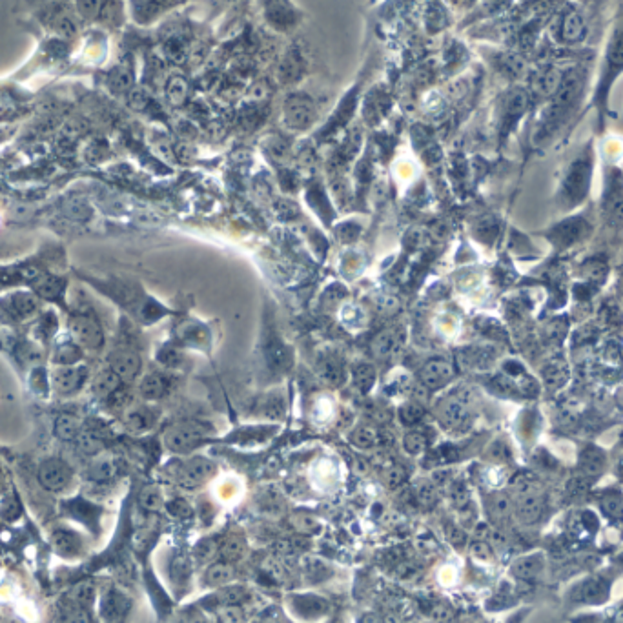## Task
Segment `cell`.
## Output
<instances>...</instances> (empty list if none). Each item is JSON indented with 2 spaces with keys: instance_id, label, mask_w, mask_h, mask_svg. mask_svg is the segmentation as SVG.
Wrapping results in <instances>:
<instances>
[{
  "instance_id": "obj_1",
  "label": "cell",
  "mask_w": 623,
  "mask_h": 623,
  "mask_svg": "<svg viewBox=\"0 0 623 623\" xmlns=\"http://www.w3.org/2000/svg\"><path fill=\"white\" fill-rule=\"evenodd\" d=\"M591 174H593V159L591 154H585L583 157H578L571 164L565 181L562 184V201L565 206H574L580 201L585 199L591 184Z\"/></svg>"
},
{
  "instance_id": "obj_2",
  "label": "cell",
  "mask_w": 623,
  "mask_h": 623,
  "mask_svg": "<svg viewBox=\"0 0 623 623\" xmlns=\"http://www.w3.org/2000/svg\"><path fill=\"white\" fill-rule=\"evenodd\" d=\"M70 330H72L73 338L81 345L82 348L88 350H99L104 345V332L103 327L92 314L81 312L70 319Z\"/></svg>"
},
{
  "instance_id": "obj_3",
  "label": "cell",
  "mask_w": 623,
  "mask_h": 623,
  "mask_svg": "<svg viewBox=\"0 0 623 623\" xmlns=\"http://www.w3.org/2000/svg\"><path fill=\"white\" fill-rule=\"evenodd\" d=\"M215 474V465L210 460L203 458V456H195L192 460H188L184 465H181L179 474H177V481L179 485L186 491H195L206 483V481Z\"/></svg>"
},
{
  "instance_id": "obj_4",
  "label": "cell",
  "mask_w": 623,
  "mask_h": 623,
  "mask_svg": "<svg viewBox=\"0 0 623 623\" xmlns=\"http://www.w3.org/2000/svg\"><path fill=\"white\" fill-rule=\"evenodd\" d=\"M208 434V429L199 423H183L172 429L164 434V443L172 452H186L194 445L199 443Z\"/></svg>"
},
{
  "instance_id": "obj_5",
  "label": "cell",
  "mask_w": 623,
  "mask_h": 623,
  "mask_svg": "<svg viewBox=\"0 0 623 623\" xmlns=\"http://www.w3.org/2000/svg\"><path fill=\"white\" fill-rule=\"evenodd\" d=\"M316 110L307 95H290L285 103V123L292 130H305L314 123Z\"/></svg>"
},
{
  "instance_id": "obj_6",
  "label": "cell",
  "mask_w": 623,
  "mask_h": 623,
  "mask_svg": "<svg viewBox=\"0 0 623 623\" xmlns=\"http://www.w3.org/2000/svg\"><path fill=\"white\" fill-rule=\"evenodd\" d=\"M73 478L72 469L62 460H46L39 467V481L46 491H64Z\"/></svg>"
},
{
  "instance_id": "obj_7",
  "label": "cell",
  "mask_w": 623,
  "mask_h": 623,
  "mask_svg": "<svg viewBox=\"0 0 623 623\" xmlns=\"http://www.w3.org/2000/svg\"><path fill=\"white\" fill-rule=\"evenodd\" d=\"M452 378H454V367H452L447 359L441 358L427 361V363L423 365V368H421V372H419L421 385L429 390L441 389V387H445Z\"/></svg>"
},
{
  "instance_id": "obj_8",
  "label": "cell",
  "mask_w": 623,
  "mask_h": 623,
  "mask_svg": "<svg viewBox=\"0 0 623 623\" xmlns=\"http://www.w3.org/2000/svg\"><path fill=\"white\" fill-rule=\"evenodd\" d=\"M440 421L449 430H465L470 423V412L461 398H449L440 405Z\"/></svg>"
},
{
  "instance_id": "obj_9",
  "label": "cell",
  "mask_w": 623,
  "mask_h": 623,
  "mask_svg": "<svg viewBox=\"0 0 623 623\" xmlns=\"http://www.w3.org/2000/svg\"><path fill=\"white\" fill-rule=\"evenodd\" d=\"M88 368L86 367H61L53 374V387L62 396H70L82 389L86 383Z\"/></svg>"
},
{
  "instance_id": "obj_10",
  "label": "cell",
  "mask_w": 623,
  "mask_h": 623,
  "mask_svg": "<svg viewBox=\"0 0 623 623\" xmlns=\"http://www.w3.org/2000/svg\"><path fill=\"white\" fill-rule=\"evenodd\" d=\"M110 368L117 374L121 381H133L141 372V358L132 350H121L110 358Z\"/></svg>"
},
{
  "instance_id": "obj_11",
  "label": "cell",
  "mask_w": 623,
  "mask_h": 623,
  "mask_svg": "<svg viewBox=\"0 0 623 623\" xmlns=\"http://www.w3.org/2000/svg\"><path fill=\"white\" fill-rule=\"evenodd\" d=\"M128 609H130L128 598L124 596V594L117 593V591H110V593L104 594L99 611H101V616H103L104 622L115 623L123 618L124 614L128 613Z\"/></svg>"
},
{
  "instance_id": "obj_12",
  "label": "cell",
  "mask_w": 623,
  "mask_h": 623,
  "mask_svg": "<svg viewBox=\"0 0 623 623\" xmlns=\"http://www.w3.org/2000/svg\"><path fill=\"white\" fill-rule=\"evenodd\" d=\"M121 385H123V381H121V378H119L117 374L113 372L112 368H106L103 372H99L97 378L93 379L92 389L97 398L108 399L112 398L113 394L121 389Z\"/></svg>"
},
{
  "instance_id": "obj_13",
  "label": "cell",
  "mask_w": 623,
  "mask_h": 623,
  "mask_svg": "<svg viewBox=\"0 0 623 623\" xmlns=\"http://www.w3.org/2000/svg\"><path fill=\"white\" fill-rule=\"evenodd\" d=\"M53 547L61 556H77L81 552V538L75 532L70 531H57L53 532Z\"/></svg>"
},
{
  "instance_id": "obj_14",
  "label": "cell",
  "mask_w": 623,
  "mask_h": 623,
  "mask_svg": "<svg viewBox=\"0 0 623 623\" xmlns=\"http://www.w3.org/2000/svg\"><path fill=\"white\" fill-rule=\"evenodd\" d=\"M53 432L59 440L62 441H75L81 434V425L79 419L72 414H61L55 418L53 423Z\"/></svg>"
},
{
  "instance_id": "obj_15",
  "label": "cell",
  "mask_w": 623,
  "mask_h": 623,
  "mask_svg": "<svg viewBox=\"0 0 623 623\" xmlns=\"http://www.w3.org/2000/svg\"><path fill=\"white\" fill-rule=\"evenodd\" d=\"M35 292L44 299H61L64 290H66V283L62 281L61 277L55 276H41L35 281Z\"/></svg>"
},
{
  "instance_id": "obj_16",
  "label": "cell",
  "mask_w": 623,
  "mask_h": 623,
  "mask_svg": "<svg viewBox=\"0 0 623 623\" xmlns=\"http://www.w3.org/2000/svg\"><path fill=\"white\" fill-rule=\"evenodd\" d=\"M82 359V350L77 343L64 341L57 345L55 352H53V363L59 367H75Z\"/></svg>"
},
{
  "instance_id": "obj_17",
  "label": "cell",
  "mask_w": 623,
  "mask_h": 623,
  "mask_svg": "<svg viewBox=\"0 0 623 623\" xmlns=\"http://www.w3.org/2000/svg\"><path fill=\"white\" fill-rule=\"evenodd\" d=\"M164 92H166V99H168V103L172 104V106H181V104L186 103V99H188L190 84L188 81L184 77H181V75H174V77H170L168 82H166Z\"/></svg>"
},
{
  "instance_id": "obj_18",
  "label": "cell",
  "mask_w": 623,
  "mask_h": 623,
  "mask_svg": "<svg viewBox=\"0 0 623 623\" xmlns=\"http://www.w3.org/2000/svg\"><path fill=\"white\" fill-rule=\"evenodd\" d=\"M234 578V567L228 562H217L206 569L205 583L210 587H223L232 582Z\"/></svg>"
},
{
  "instance_id": "obj_19",
  "label": "cell",
  "mask_w": 623,
  "mask_h": 623,
  "mask_svg": "<svg viewBox=\"0 0 623 623\" xmlns=\"http://www.w3.org/2000/svg\"><path fill=\"white\" fill-rule=\"evenodd\" d=\"M39 307V301H37L35 296L26 294V292H19V294H13L10 297V303H8V308H10L11 314H15L17 317H28L31 316L33 312Z\"/></svg>"
},
{
  "instance_id": "obj_20",
  "label": "cell",
  "mask_w": 623,
  "mask_h": 623,
  "mask_svg": "<svg viewBox=\"0 0 623 623\" xmlns=\"http://www.w3.org/2000/svg\"><path fill=\"white\" fill-rule=\"evenodd\" d=\"M166 389H168V383H166V379L161 374H148L141 381V396L144 399H150V401L163 398L164 394H166Z\"/></svg>"
},
{
  "instance_id": "obj_21",
  "label": "cell",
  "mask_w": 623,
  "mask_h": 623,
  "mask_svg": "<svg viewBox=\"0 0 623 623\" xmlns=\"http://www.w3.org/2000/svg\"><path fill=\"white\" fill-rule=\"evenodd\" d=\"M75 441H77V449L84 456H97L104 447L103 438L93 430H81V434Z\"/></svg>"
},
{
  "instance_id": "obj_22",
  "label": "cell",
  "mask_w": 623,
  "mask_h": 623,
  "mask_svg": "<svg viewBox=\"0 0 623 623\" xmlns=\"http://www.w3.org/2000/svg\"><path fill=\"white\" fill-rule=\"evenodd\" d=\"M396 345H398V341H396V336H394V332L387 330V332H381L378 338L374 339L372 350H374V354H376V358L387 359L394 354V350H396Z\"/></svg>"
},
{
  "instance_id": "obj_23",
  "label": "cell",
  "mask_w": 623,
  "mask_h": 623,
  "mask_svg": "<svg viewBox=\"0 0 623 623\" xmlns=\"http://www.w3.org/2000/svg\"><path fill=\"white\" fill-rule=\"evenodd\" d=\"M350 441H352L354 447L358 449H374L379 445V434L376 429H370V427H361L350 436Z\"/></svg>"
},
{
  "instance_id": "obj_24",
  "label": "cell",
  "mask_w": 623,
  "mask_h": 623,
  "mask_svg": "<svg viewBox=\"0 0 623 623\" xmlns=\"http://www.w3.org/2000/svg\"><path fill=\"white\" fill-rule=\"evenodd\" d=\"M376 383V370L372 365L361 363L354 370V385L358 387L361 392H368Z\"/></svg>"
},
{
  "instance_id": "obj_25",
  "label": "cell",
  "mask_w": 623,
  "mask_h": 623,
  "mask_svg": "<svg viewBox=\"0 0 623 623\" xmlns=\"http://www.w3.org/2000/svg\"><path fill=\"white\" fill-rule=\"evenodd\" d=\"M139 503H141V507L146 509V511L157 512L163 509L164 500L157 487H146V489H143L141 494H139Z\"/></svg>"
},
{
  "instance_id": "obj_26",
  "label": "cell",
  "mask_w": 623,
  "mask_h": 623,
  "mask_svg": "<svg viewBox=\"0 0 623 623\" xmlns=\"http://www.w3.org/2000/svg\"><path fill=\"white\" fill-rule=\"evenodd\" d=\"M512 571H514L516 576L529 580V578H534L538 572L542 571V560H540L538 556L521 558V560H518V562L514 563Z\"/></svg>"
},
{
  "instance_id": "obj_27",
  "label": "cell",
  "mask_w": 623,
  "mask_h": 623,
  "mask_svg": "<svg viewBox=\"0 0 623 623\" xmlns=\"http://www.w3.org/2000/svg\"><path fill=\"white\" fill-rule=\"evenodd\" d=\"M164 53L168 57L170 61L174 62H183L188 55V46H186V41L183 37H170L168 41L164 42Z\"/></svg>"
},
{
  "instance_id": "obj_28",
  "label": "cell",
  "mask_w": 623,
  "mask_h": 623,
  "mask_svg": "<svg viewBox=\"0 0 623 623\" xmlns=\"http://www.w3.org/2000/svg\"><path fill=\"white\" fill-rule=\"evenodd\" d=\"M246 598H248V593L241 585L221 589L219 594H217V600H219V603H223V607H226V605H241Z\"/></svg>"
},
{
  "instance_id": "obj_29",
  "label": "cell",
  "mask_w": 623,
  "mask_h": 623,
  "mask_svg": "<svg viewBox=\"0 0 623 623\" xmlns=\"http://www.w3.org/2000/svg\"><path fill=\"white\" fill-rule=\"evenodd\" d=\"M115 472H117V469H115V463H113V461L99 460V461H95L92 467H90V470H88V476L95 481H106V480H110V478H113Z\"/></svg>"
},
{
  "instance_id": "obj_30",
  "label": "cell",
  "mask_w": 623,
  "mask_h": 623,
  "mask_svg": "<svg viewBox=\"0 0 623 623\" xmlns=\"http://www.w3.org/2000/svg\"><path fill=\"white\" fill-rule=\"evenodd\" d=\"M110 84L115 92L123 93V92H130V88L133 84V75L130 72L128 68H117L115 72L112 73V77H110Z\"/></svg>"
},
{
  "instance_id": "obj_31",
  "label": "cell",
  "mask_w": 623,
  "mask_h": 623,
  "mask_svg": "<svg viewBox=\"0 0 623 623\" xmlns=\"http://www.w3.org/2000/svg\"><path fill=\"white\" fill-rule=\"evenodd\" d=\"M245 554V543L241 542L239 538H228L225 545L221 547V556L228 563L239 560Z\"/></svg>"
},
{
  "instance_id": "obj_32",
  "label": "cell",
  "mask_w": 623,
  "mask_h": 623,
  "mask_svg": "<svg viewBox=\"0 0 623 623\" xmlns=\"http://www.w3.org/2000/svg\"><path fill=\"white\" fill-rule=\"evenodd\" d=\"M152 421H154V419H152L150 412L144 409L132 410V412H128V416H126V425H128V429L135 430V432H139V430H146L150 425H152Z\"/></svg>"
},
{
  "instance_id": "obj_33",
  "label": "cell",
  "mask_w": 623,
  "mask_h": 623,
  "mask_svg": "<svg viewBox=\"0 0 623 623\" xmlns=\"http://www.w3.org/2000/svg\"><path fill=\"white\" fill-rule=\"evenodd\" d=\"M425 416V409L418 401H410V403L403 405L401 410H399V418L405 425H414L418 421H421Z\"/></svg>"
},
{
  "instance_id": "obj_34",
  "label": "cell",
  "mask_w": 623,
  "mask_h": 623,
  "mask_svg": "<svg viewBox=\"0 0 623 623\" xmlns=\"http://www.w3.org/2000/svg\"><path fill=\"white\" fill-rule=\"evenodd\" d=\"M607 214L613 215V219L623 223V188H613L611 199L607 201Z\"/></svg>"
},
{
  "instance_id": "obj_35",
  "label": "cell",
  "mask_w": 623,
  "mask_h": 623,
  "mask_svg": "<svg viewBox=\"0 0 623 623\" xmlns=\"http://www.w3.org/2000/svg\"><path fill=\"white\" fill-rule=\"evenodd\" d=\"M403 447L409 454H421L427 449V438L421 432H416V430L414 432H409V434L405 436Z\"/></svg>"
},
{
  "instance_id": "obj_36",
  "label": "cell",
  "mask_w": 623,
  "mask_h": 623,
  "mask_svg": "<svg viewBox=\"0 0 623 623\" xmlns=\"http://www.w3.org/2000/svg\"><path fill=\"white\" fill-rule=\"evenodd\" d=\"M150 103H152V97L144 92L143 88H133L132 92L128 93V104L135 112H144L150 106Z\"/></svg>"
},
{
  "instance_id": "obj_37",
  "label": "cell",
  "mask_w": 623,
  "mask_h": 623,
  "mask_svg": "<svg viewBox=\"0 0 623 623\" xmlns=\"http://www.w3.org/2000/svg\"><path fill=\"white\" fill-rule=\"evenodd\" d=\"M292 57H288L281 66V79L285 81H294V79L299 77V72H301V62H299V57L296 53H290Z\"/></svg>"
},
{
  "instance_id": "obj_38",
  "label": "cell",
  "mask_w": 623,
  "mask_h": 623,
  "mask_svg": "<svg viewBox=\"0 0 623 623\" xmlns=\"http://www.w3.org/2000/svg\"><path fill=\"white\" fill-rule=\"evenodd\" d=\"M416 496H418V501L425 507L436 505L438 501V492H436V487L430 485V483H419L418 489H416Z\"/></svg>"
},
{
  "instance_id": "obj_39",
  "label": "cell",
  "mask_w": 623,
  "mask_h": 623,
  "mask_svg": "<svg viewBox=\"0 0 623 623\" xmlns=\"http://www.w3.org/2000/svg\"><path fill=\"white\" fill-rule=\"evenodd\" d=\"M221 620H223V623H245V609L241 605H226V607L221 609Z\"/></svg>"
},
{
  "instance_id": "obj_40",
  "label": "cell",
  "mask_w": 623,
  "mask_h": 623,
  "mask_svg": "<svg viewBox=\"0 0 623 623\" xmlns=\"http://www.w3.org/2000/svg\"><path fill=\"white\" fill-rule=\"evenodd\" d=\"M491 512L496 520H503V518H507L511 514V503H509V500H507L505 496L498 494L492 498Z\"/></svg>"
},
{
  "instance_id": "obj_41",
  "label": "cell",
  "mask_w": 623,
  "mask_h": 623,
  "mask_svg": "<svg viewBox=\"0 0 623 623\" xmlns=\"http://www.w3.org/2000/svg\"><path fill=\"white\" fill-rule=\"evenodd\" d=\"M563 35L571 39V41H578L580 35H583V22L580 19V15H571L567 17L565 21V28H563Z\"/></svg>"
},
{
  "instance_id": "obj_42",
  "label": "cell",
  "mask_w": 623,
  "mask_h": 623,
  "mask_svg": "<svg viewBox=\"0 0 623 623\" xmlns=\"http://www.w3.org/2000/svg\"><path fill=\"white\" fill-rule=\"evenodd\" d=\"M319 372H321L325 381H328V383L332 385H338L339 379H341V370H339L338 365L334 363V361H330V359L323 361L321 367H319Z\"/></svg>"
},
{
  "instance_id": "obj_43",
  "label": "cell",
  "mask_w": 623,
  "mask_h": 623,
  "mask_svg": "<svg viewBox=\"0 0 623 623\" xmlns=\"http://www.w3.org/2000/svg\"><path fill=\"white\" fill-rule=\"evenodd\" d=\"M215 549H217V545L212 540H203L199 545L195 547V560L199 563L208 562L210 558L215 554Z\"/></svg>"
},
{
  "instance_id": "obj_44",
  "label": "cell",
  "mask_w": 623,
  "mask_h": 623,
  "mask_svg": "<svg viewBox=\"0 0 623 623\" xmlns=\"http://www.w3.org/2000/svg\"><path fill=\"white\" fill-rule=\"evenodd\" d=\"M470 554L480 560V562H491L492 560V549L487 542H474L470 545Z\"/></svg>"
},
{
  "instance_id": "obj_45",
  "label": "cell",
  "mask_w": 623,
  "mask_h": 623,
  "mask_svg": "<svg viewBox=\"0 0 623 623\" xmlns=\"http://www.w3.org/2000/svg\"><path fill=\"white\" fill-rule=\"evenodd\" d=\"M57 30L64 37H73L77 33V22L73 21L72 17H61L57 21Z\"/></svg>"
},
{
  "instance_id": "obj_46",
  "label": "cell",
  "mask_w": 623,
  "mask_h": 623,
  "mask_svg": "<svg viewBox=\"0 0 623 623\" xmlns=\"http://www.w3.org/2000/svg\"><path fill=\"white\" fill-rule=\"evenodd\" d=\"M168 511L177 518H190L192 516V507L184 500H174L168 505Z\"/></svg>"
},
{
  "instance_id": "obj_47",
  "label": "cell",
  "mask_w": 623,
  "mask_h": 623,
  "mask_svg": "<svg viewBox=\"0 0 623 623\" xmlns=\"http://www.w3.org/2000/svg\"><path fill=\"white\" fill-rule=\"evenodd\" d=\"M405 481V470L403 469H390L387 472V483H389L390 489H398L399 485H403Z\"/></svg>"
},
{
  "instance_id": "obj_48",
  "label": "cell",
  "mask_w": 623,
  "mask_h": 623,
  "mask_svg": "<svg viewBox=\"0 0 623 623\" xmlns=\"http://www.w3.org/2000/svg\"><path fill=\"white\" fill-rule=\"evenodd\" d=\"M294 525L299 529V531H312V529H316L317 527V521L314 520L312 516H297L294 520Z\"/></svg>"
},
{
  "instance_id": "obj_49",
  "label": "cell",
  "mask_w": 623,
  "mask_h": 623,
  "mask_svg": "<svg viewBox=\"0 0 623 623\" xmlns=\"http://www.w3.org/2000/svg\"><path fill=\"white\" fill-rule=\"evenodd\" d=\"M79 8H81V13L82 15H86V17H93V15H97L99 11H101V8H103V4H99V2H79Z\"/></svg>"
},
{
  "instance_id": "obj_50",
  "label": "cell",
  "mask_w": 623,
  "mask_h": 623,
  "mask_svg": "<svg viewBox=\"0 0 623 623\" xmlns=\"http://www.w3.org/2000/svg\"><path fill=\"white\" fill-rule=\"evenodd\" d=\"M66 623H92L90 622V616L84 609H77V611H73V613L68 614V622Z\"/></svg>"
},
{
  "instance_id": "obj_51",
  "label": "cell",
  "mask_w": 623,
  "mask_h": 623,
  "mask_svg": "<svg viewBox=\"0 0 623 623\" xmlns=\"http://www.w3.org/2000/svg\"><path fill=\"white\" fill-rule=\"evenodd\" d=\"M186 623H206V618L205 616H203V614L201 613H197V611H195V613H192L188 616V622Z\"/></svg>"
},
{
  "instance_id": "obj_52",
  "label": "cell",
  "mask_w": 623,
  "mask_h": 623,
  "mask_svg": "<svg viewBox=\"0 0 623 623\" xmlns=\"http://www.w3.org/2000/svg\"><path fill=\"white\" fill-rule=\"evenodd\" d=\"M359 623H383V620L379 618L378 614H365Z\"/></svg>"
}]
</instances>
